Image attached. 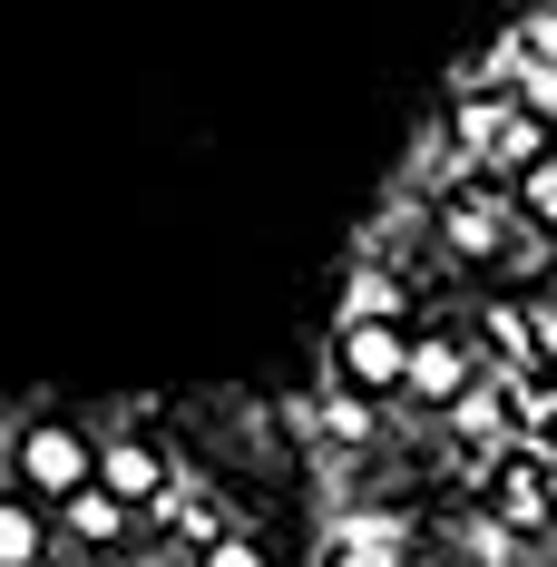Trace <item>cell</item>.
Returning <instances> with one entry per match:
<instances>
[{
  "instance_id": "obj_9",
  "label": "cell",
  "mask_w": 557,
  "mask_h": 567,
  "mask_svg": "<svg viewBox=\"0 0 557 567\" xmlns=\"http://www.w3.org/2000/svg\"><path fill=\"white\" fill-rule=\"evenodd\" d=\"M50 528L59 518L20 489H0V567H50Z\"/></svg>"
},
{
  "instance_id": "obj_3",
  "label": "cell",
  "mask_w": 557,
  "mask_h": 567,
  "mask_svg": "<svg viewBox=\"0 0 557 567\" xmlns=\"http://www.w3.org/2000/svg\"><path fill=\"white\" fill-rule=\"evenodd\" d=\"M323 567H411V518L401 509H333L323 518Z\"/></svg>"
},
{
  "instance_id": "obj_15",
  "label": "cell",
  "mask_w": 557,
  "mask_h": 567,
  "mask_svg": "<svg viewBox=\"0 0 557 567\" xmlns=\"http://www.w3.org/2000/svg\"><path fill=\"white\" fill-rule=\"evenodd\" d=\"M196 567H275V558H265V538L225 528V538H206V548H196Z\"/></svg>"
},
{
  "instance_id": "obj_16",
  "label": "cell",
  "mask_w": 557,
  "mask_h": 567,
  "mask_svg": "<svg viewBox=\"0 0 557 567\" xmlns=\"http://www.w3.org/2000/svg\"><path fill=\"white\" fill-rule=\"evenodd\" d=\"M518 40H528V59H548V69H557V0H538V10L518 20Z\"/></svg>"
},
{
  "instance_id": "obj_1",
  "label": "cell",
  "mask_w": 557,
  "mask_h": 567,
  "mask_svg": "<svg viewBox=\"0 0 557 567\" xmlns=\"http://www.w3.org/2000/svg\"><path fill=\"white\" fill-rule=\"evenodd\" d=\"M10 489L59 518L79 489H99V441H89L79 421H20V431H10Z\"/></svg>"
},
{
  "instance_id": "obj_11",
  "label": "cell",
  "mask_w": 557,
  "mask_h": 567,
  "mask_svg": "<svg viewBox=\"0 0 557 567\" xmlns=\"http://www.w3.org/2000/svg\"><path fill=\"white\" fill-rule=\"evenodd\" d=\"M508 109H518L508 89H489V99H460V109H450V147H460V157H489V147H499V127H508Z\"/></svg>"
},
{
  "instance_id": "obj_5",
  "label": "cell",
  "mask_w": 557,
  "mask_h": 567,
  "mask_svg": "<svg viewBox=\"0 0 557 567\" xmlns=\"http://www.w3.org/2000/svg\"><path fill=\"white\" fill-rule=\"evenodd\" d=\"M99 489H109V499H127L137 518H157V509L176 499L167 451H157V441H137V431H127V441H99Z\"/></svg>"
},
{
  "instance_id": "obj_7",
  "label": "cell",
  "mask_w": 557,
  "mask_h": 567,
  "mask_svg": "<svg viewBox=\"0 0 557 567\" xmlns=\"http://www.w3.org/2000/svg\"><path fill=\"white\" fill-rule=\"evenodd\" d=\"M401 313H411V284L391 275V265H352V275H342L333 323H401Z\"/></svg>"
},
{
  "instance_id": "obj_6",
  "label": "cell",
  "mask_w": 557,
  "mask_h": 567,
  "mask_svg": "<svg viewBox=\"0 0 557 567\" xmlns=\"http://www.w3.org/2000/svg\"><path fill=\"white\" fill-rule=\"evenodd\" d=\"M479 382V362L460 352L450 333H411V372H401V401H421V411H450V401Z\"/></svg>"
},
{
  "instance_id": "obj_4",
  "label": "cell",
  "mask_w": 557,
  "mask_h": 567,
  "mask_svg": "<svg viewBox=\"0 0 557 567\" xmlns=\"http://www.w3.org/2000/svg\"><path fill=\"white\" fill-rule=\"evenodd\" d=\"M431 235H441L450 265H499L508 245H518V206H499V196H450Z\"/></svg>"
},
{
  "instance_id": "obj_14",
  "label": "cell",
  "mask_w": 557,
  "mask_h": 567,
  "mask_svg": "<svg viewBox=\"0 0 557 567\" xmlns=\"http://www.w3.org/2000/svg\"><path fill=\"white\" fill-rule=\"evenodd\" d=\"M508 206H518L538 235H557V157H538V167L518 176V186H508Z\"/></svg>"
},
{
  "instance_id": "obj_17",
  "label": "cell",
  "mask_w": 557,
  "mask_h": 567,
  "mask_svg": "<svg viewBox=\"0 0 557 567\" xmlns=\"http://www.w3.org/2000/svg\"><path fill=\"white\" fill-rule=\"evenodd\" d=\"M528 333H538V362L557 372V303H528Z\"/></svg>"
},
{
  "instance_id": "obj_12",
  "label": "cell",
  "mask_w": 557,
  "mask_h": 567,
  "mask_svg": "<svg viewBox=\"0 0 557 567\" xmlns=\"http://www.w3.org/2000/svg\"><path fill=\"white\" fill-rule=\"evenodd\" d=\"M460 558H470V567H528V558H518V528H508L499 509H470V518H460Z\"/></svg>"
},
{
  "instance_id": "obj_8",
  "label": "cell",
  "mask_w": 557,
  "mask_h": 567,
  "mask_svg": "<svg viewBox=\"0 0 557 567\" xmlns=\"http://www.w3.org/2000/svg\"><path fill=\"white\" fill-rule=\"evenodd\" d=\"M59 538H69V548H117V538H137V509L109 499V489H79V499L59 509Z\"/></svg>"
},
{
  "instance_id": "obj_2",
  "label": "cell",
  "mask_w": 557,
  "mask_h": 567,
  "mask_svg": "<svg viewBox=\"0 0 557 567\" xmlns=\"http://www.w3.org/2000/svg\"><path fill=\"white\" fill-rule=\"evenodd\" d=\"M411 372V323H333V382L362 401H391Z\"/></svg>"
},
{
  "instance_id": "obj_13",
  "label": "cell",
  "mask_w": 557,
  "mask_h": 567,
  "mask_svg": "<svg viewBox=\"0 0 557 567\" xmlns=\"http://www.w3.org/2000/svg\"><path fill=\"white\" fill-rule=\"evenodd\" d=\"M313 421H323V441H333V451H362V441H372V401H362V392H342V382H323Z\"/></svg>"
},
{
  "instance_id": "obj_10",
  "label": "cell",
  "mask_w": 557,
  "mask_h": 567,
  "mask_svg": "<svg viewBox=\"0 0 557 567\" xmlns=\"http://www.w3.org/2000/svg\"><path fill=\"white\" fill-rule=\"evenodd\" d=\"M548 147H557V127H548V117L508 109V127H499V147H489V157H479V176H508V186H518V176L538 167V157H548Z\"/></svg>"
}]
</instances>
